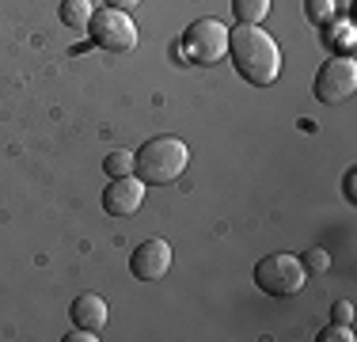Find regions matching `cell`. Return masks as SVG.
I'll return each instance as SVG.
<instances>
[{
    "instance_id": "obj_1",
    "label": "cell",
    "mask_w": 357,
    "mask_h": 342,
    "mask_svg": "<svg viewBox=\"0 0 357 342\" xmlns=\"http://www.w3.org/2000/svg\"><path fill=\"white\" fill-rule=\"evenodd\" d=\"M228 54H232L236 73L251 88H270L282 76V46L259 23H240L236 31H228Z\"/></svg>"
},
{
    "instance_id": "obj_2",
    "label": "cell",
    "mask_w": 357,
    "mask_h": 342,
    "mask_svg": "<svg viewBox=\"0 0 357 342\" xmlns=\"http://www.w3.org/2000/svg\"><path fill=\"white\" fill-rule=\"evenodd\" d=\"M186 164H190V149L178 137H152L133 152V175L152 186H167L183 179Z\"/></svg>"
},
{
    "instance_id": "obj_3",
    "label": "cell",
    "mask_w": 357,
    "mask_h": 342,
    "mask_svg": "<svg viewBox=\"0 0 357 342\" xmlns=\"http://www.w3.org/2000/svg\"><path fill=\"white\" fill-rule=\"evenodd\" d=\"M304 281H308V270H304V262L289 251L266 255V259H259V267H255V285L266 297H293L304 289Z\"/></svg>"
},
{
    "instance_id": "obj_4",
    "label": "cell",
    "mask_w": 357,
    "mask_h": 342,
    "mask_svg": "<svg viewBox=\"0 0 357 342\" xmlns=\"http://www.w3.org/2000/svg\"><path fill=\"white\" fill-rule=\"evenodd\" d=\"M88 34L99 50H110V54H130L137 46V23L122 8H96L88 20Z\"/></svg>"
},
{
    "instance_id": "obj_5",
    "label": "cell",
    "mask_w": 357,
    "mask_h": 342,
    "mask_svg": "<svg viewBox=\"0 0 357 342\" xmlns=\"http://www.w3.org/2000/svg\"><path fill=\"white\" fill-rule=\"evenodd\" d=\"M178 54H186L194 65H217L228 54V27L220 20H194L178 42Z\"/></svg>"
},
{
    "instance_id": "obj_6",
    "label": "cell",
    "mask_w": 357,
    "mask_h": 342,
    "mask_svg": "<svg viewBox=\"0 0 357 342\" xmlns=\"http://www.w3.org/2000/svg\"><path fill=\"white\" fill-rule=\"evenodd\" d=\"M312 91H316V99L327 103V107L350 99L354 91H357V61H354L350 54L323 61L319 73H316V80H312Z\"/></svg>"
},
{
    "instance_id": "obj_7",
    "label": "cell",
    "mask_w": 357,
    "mask_h": 342,
    "mask_svg": "<svg viewBox=\"0 0 357 342\" xmlns=\"http://www.w3.org/2000/svg\"><path fill=\"white\" fill-rule=\"evenodd\" d=\"M167 270H172V244H167V239L152 236V239H144V244L133 247L130 274L137 281H160Z\"/></svg>"
},
{
    "instance_id": "obj_8",
    "label": "cell",
    "mask_w": 357,
    "mask_h": 342,
    "mask_svg": "<svg viewBox=\"0 0 357 342\" xmlns=\"http://www.w3.org/2000/svg\"><path fill=\"white\" fill-rule=\"evenodd\" d=\"M144 191H149V183H141L137 175L110 179L107 191H103V209L110 217H133L144 205Z\"/></svg>"
},
{
    "instance_id": "obj_9",
    "label": "cell",
    "mask_w": 357,
    "mask_h": 342,
    "mask_svg": "<svg viewBox=\"0 0 357 342\" xmlns=\"http://www.w3.org/2000/svg\"><path fill=\"white\" fill-rule=\"evenodd\" d=\"M69 315H73V323H76V327L96 331V335H99V331L107 327V315H110V312H107V301H103L99 293H80V297L73 301Z\"/></svg>"
},
{
    "instance_id": "obj_10",
    "label": "cell",
    "mask_w": 357,
    "mask_h": 342,
    "mask_svg": "<svg viewBox=\"0 0 357 342\" xmlns=\"http://www.w3.org/2000/svg\"><path fill=\"white\" fill-rule=\"evenodd\" d=\"M91 0H61V23L69 31H88V20H91Z\"/></svg>"
},
{
    "instance_id": "obj_11",
    "label": "cell",
    "mask_w": 357,
    "mask_h": 342,
    "mask_svg": "<svg viewBox=\"0 0 357 342\" xmlns=\"http://www.w3.org/2000/svg\"><path fill=\"white\" fill-rule=\"evenodd\" d=\"M232 12L240 23H262L270 12V0H232Z\"/></svg>"
},
{
    "instance_id": "obj_12",
    "label": "cell",
    "mask_w": 357,
    "mask_h": 342,
    "mask_svg": "<svg viewBox=\"0 0 357 342\" xmlns=\"http://www.w3.org/2000/svg\"><path fill=\"white\" fill-rule=\"evenodd\" d=\"M103 171H107L110 179L133 175V152H130V149H114V152H107V160H103Z\"/></svg>"
},
{
    "instance_id": "obj_13",
    "label": "cell",
    "mask_w": 357,
    "mask_h": 342,
    "mask_svg": "<svg viewBox=\"0 0 357 342\" xmlns=\"http://www.w3.org/2000/svg\"><path fill=\"white\" fill-rule=\"evenodd\" d=\"M304 12L312 23H327L335 20V0H304Z\"/></svg>"
},
{
    "instance_id": "obj_14",
    "label": "cell",
    "mask_w": 357,
    "mask_h": 342,
    "mask_svg": "<svg viewBox=\"0 0 357 342\" xmlns=\"http://www.w3.org/2000/svg\"><path fill=\"white\" fill-rule=\"evenodd\" d=\"M304 270L308 274H327V267H331V255L323 251V247H312V251H304Z\"/></svg>"
},
{
    "instance_id": "obj_15",
    "label": "cell",
    "mask_w": 357,
    "mask_h": 342,
    "mask_svg": "<svg viewBox=\"0 0 357 342\" xmlns=\"http://www.w3.org/2000/svg\"><path fill=\"white\" fill-rule=\"evenodd\" d=\"M319 342H354L357 335L350 331V323H331L327 331H323V335H316Z\"/></svg>"
},
{
    "instance_id": "obj_16",
    "label": "cell",
    "mask_w": 357,
    "mask_h": 342,
    "mask_svg": "<svg viewBox=\"0 0 357 342\" xmlns=\"http://www.w3.org/2000/svg\"><path fill=\"white\" fill-rule=\"evenodd\" d=\"M331 323H354V304L350 301H335L331 304Z\"/></svg>"
},
{
    "instance_id": "obj_17",
    "label": "cell",
    "mask_w": 357,
    "mask_h": 342,
    "mask_svg": "<svg viewBox=\"0 0 357 342\" xmlns=\"http://www.w3.org/2000/svg\"><path fill=\"white\" fill-rule=\"evenodd\" d=\"M346 198H357V171H346Z\"/></svg>"
},
{
    "instance_id": "obj_18",
    "label": "cell",
    "mask_w": 357,
    "mask_h": 342,
    "mask_svg": "<svg viewBox=\"0 0 357 342\" xmlns=\"http://www.w3.org/2000/svg\"><path fill=\"white\" fill-rule=\"evenodd\" d=\"M141 0H107V8H122V12H130V8H137Z\"/></svg>"
}]
</instances>
